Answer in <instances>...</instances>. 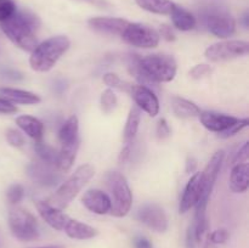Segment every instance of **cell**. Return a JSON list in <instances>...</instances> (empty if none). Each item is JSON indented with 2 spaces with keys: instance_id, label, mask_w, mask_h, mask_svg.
<instances>
[{
  "instance_id": "1",
  "label": "cell",
  "mask_w": 249,
  "mask_h": 248,
  "mask_svg": "<svg viewBox=\"0 0 249 248\" xmlns=\"http://www.w3.org/2000/svg\"><path fill=\"white\" fill-rule=\"evenodd\" d=\"M130 72L135 75L140 85L167 83L175 78L177 74V61L174 57L164 53H152L145 57L133 55L130 58Z\"/></svg>"
},
{
  "instance_id": "11",
  "label": "cell",
  "mask_w": 249,
  "mask_h": 248,
  "mask_svg": "<svg viewBox=\"0 0 249 248\" xmlns=\"http://www.w3.org/2000/svg\"><path fill=\"white\" fill-rule=\"evenodd\" d=\"M27 173L32 181L36 185L45 187H51L57 185L62 180V174L55 167L45 164V163H32L27 167Z\"/></svg>"
},
{
  "instance_id": "31",
  "label": "cell",
  "mask_w": 249,
  "mask_h": 248,
  "mask_svg": "<svg viewBox=\"0 0 249 248\" xmlns=\"http://www.w3.org/2000/svg\"><path fill=\"white\" fill-rule=\"evenodd\" d=\"M24 196V189L22 185L19 184H15L12 186L9 187L6 192V197H7V201L10 202L11 204H16L18 202L22 201Z\"/></svg>"
},
{
  "instance_id": "21",
  "label": "cell",
  "mask_w": 249,
  "mask_h": 248,
  "mask_svg": "<svg viewBox=\"0 0 249 248\" xmlns=\"http://www.w3.org/2000/svg\"><path fill=\"white\" fill-rule=\"evenodd\" d=\"M79 142L80 141L78 139L73 142L63 143L61 151L57 155V162H56V168L60 172H67V170L71 169V167L74 163L78 148H79Z\"/></svg>"
},
{
  "instance_id": "20",
  "label": "cell",
  "mask_w": 249,
  "mask_h": 248,
  "mask_svg": "<svg viewBox=\"0 0 249 248\" xmlns=\"http://www.w3.org/2000/svg\"><path fill=\"white\" fill-rule=\"evenodd\" d=\"M63 231L68 237L74 238V240H89V238L95 237L97 235L96 229L71 218L68 219Z\"/></svg>"
},
{
  "instance_id": "29",
  "label": "cell",
  "mask_w": 249,
  "mask_h": 248,
  "mask_svg": "<svg viewBox=\"0 0 249 248\" xmlns=\"http://www.w3.org/2000/svg\"><path fill=\"white\" fill-rule=\"evenodd\" d=\"M100 104H101V108L105 113H111L117 106V96L112 89H106L101 94V99H100Z\"/></svg>"
},
{
  "instance_id": "45",
  "label": "cell",
  "mask_w": 249,
  "mask_h": 248,
  "mask_svg": "<svg viewBox=\"0 0 249 248\" xmlns=\"http://www.w3.org/2000/svg\"><path fill=\"white\" fill-rule=\"evenodd\" d=\"M197 168V160L194 157H189L186 160V172L194 173Z\"/></svg>"
},
{
  "instance_id": "46",
  "label": "cell",
  "mask_w": 249,
  "mask_h": 248,
  "mask_svg": "<svg viewBox=\"0 0 249 248\" xmlns=\"http://www.w3.org/2000/svg\"><path fill=\"white\" fill-rule=\"evenodd\" d=\"M248 12H246L245 15H243V17H242V21H243V26L246 27V28H248Z\"/></svg>"
},
{
  "instance_id": "34",
  "label": "cell",
  "mask_w": 249,
  "mask_h": 248,
  "mask_svg": "<svg viewBox=\"0 0 249 248\" xmlns=\"http://www.w3.org/2000/svg\"><path fill=\"white\" fill-rule=\"evenodd\" d=\"M6 140L14 147H21V146H23L26 143L24 136L19 131L15 130V129H9L6 131Z\"/></svg>"
},
{
  "instance_id": "19",
  "label": "cell",
  "mask_w": 249,
  "mask_h": 248,
  "mask_svg": "<svg viewBox=\"0 0 249 248\" xmlns=\"http://www.w3.org/2000/svg\"><path fill=\"white\" fill-rule=\"evenodd\" d=\"M0 97L12 102V104L36 105L40 102V97L34 92L14 89V88H0Z\"/></svg>"
},
{
  "instance_id": "4",
  "label": "cell",
  "mask_w": 249,
  "mask_h": 248,
  "mask_svg": "<svg viewBox=\"0 0 249 248\" xmlns=\"http://www.w3.org/2000/svg\"><path fill=\"white\" fill-rule=\"evenodd\" d=\"M94 174L95 169L91 164L79 165L75 172L65 182H62L57 191L50 197V201L48 203L62 211L82 191L83 187L90 181Z\"/></svg>"
},
{
  "instance_id": "28",
  "label": "cell",
  "mask_w": 249,
  "mask_h": 248,
  "mask_svg": "<svg viewBox=\"0 0 249 248\" xmlns=\"http://www.w3.org/2000/svg\"><path fill=\"white\" fill-rule=\"evenodd\" d=\"M34 151L39 156L40 160L45 164L51 165L56 168V162H57L58 152L53 147H51L48 143H44L41 141H36L34 145Z\"/></svg>"
},
{
  "instance_id": "17",
  "label": "cell",
  "mask_w": 249,
  "mask_h": 248,
  "mask_svg": "<svg viewBox=\"0 0 249 248\" xmlns=\"http://www.w3.org/2000/svg\"><path fill=\"white\" fill-rule=\"evenodd\" d=\"M198 117L204 128L208 129L209 131H214V133H221L238 121V118L236 117L209 111L201 112Z\"/></svg>"
},
{
  "instance_id": "40",
  "label": "cell",
  "mask_w": 249,
  "mask_h": 248,
  "mask_svg": "<svg viewBox=\"0 0 249 248\" xmlns=\"http://www.w3.org/2000/svg\"><path fill=\"white\" fill-rule=\"evenodd\" d=\"M131 152H133V142H125L124 147L122 148L121 153H119V157H118L119 163H125L126 160L130 158Z\"/></svg>"
},
{
  "instance_id": "15",
  "label": "cell",
  "mask_w": 249,
  "mask_h": 248,
  "mask_svg": "<svg viewBox=\"0 0 249 248\" xmlns=\"http://www.w3.org/2000/svg\"><path fill=\"white\" fill-rule=\"evenodd\" d=\"M88 23L94 31L100 33L122 35L129 21L118 17H92L88 21Z\"/></svg>"
},
{
  "instance_id": "6",
  "label": "cell",
  "mask_w": 249,
  "mask_h": 248,
  "mask_svg": "<svg viewBox=\"0 0 249 248\" xmlns=\"http://www.w3.org/2000/svg\"><path fill=\"white\" fill-rule=\"evenodd\" d=\"M206 28L213 35L226 39L236 32V21L230 12L221 6H207L199 12Z\"/></svg>"
},
{
  "instance_id": "10",
  "label": "cell",
  "mask_w": 249,
  "mask_h": 248,
  "mask_svg": "<svg viewBox=\"0 0 249 248\" xmlns=\"http://www.w3.org/2000/svg\"><path fill=\"white\" fill-rule=\"evenodd\" d=\"M139 221L156 232H164L168 229V218L162 207L156 203H146L136 213Z\"/></svg>"
},
{
  "instance_id": "43",
  "label": "cell",
  "mask_w": 249,
  "mask_h": 248,
  "mask_svg": "<svg viewBox=\"0 0 249 248\" xmlns=\"http://www.w3.org/2000/svg\"><path fill=\"white\" fill-rule=\"evenodd\" d=\"M134 246H135V248H153L151 241L148 238L142 237V236H139L134 240Z\"/></svg>"
},
{
  "instance_id": "48",
  "label": "cell",
  "mask_w": 249,
  "mask_h": 248,
  "mask_svg": "<svg viewBox=\"0 0 249 248\" xmlns=\"http://www.w3.org/2000/svg\"><path fill=\"white\" fill-rule=\"evenodd\" d=\"M206 248H214V247H212V246L208 245V246H206Z\"/></svg>"
},
{
  "instance_id": "8",
  "label": "cell",
  "mask_w": 249,
  "mask_h": 248,
  "mask_svg": "<svg viewBox=\"0 0 249 248\" xmlns=\"http://www.w3.org/2000/svg\"><path fill=\"white\" fill-rule=\"evenodd\" d=\"M249 51V44L243 40L219 41L208 46L204 56L211 62H225L246 56Z\"/></svg>"
},
{
  "instance_id": "24",
  "label": "cell",
  "mask_w": 249,
  "mask_h": 248,
  "mask_svg": "<svg viewBox=\"0 0 249 248\" xmlns=\"http://www.w3.org/2000/svg\"><path fill=\"white\" fill-rule=\"evenodd\" d=\"M172 108L175 116L179 118H195L201 113V109L196 104L179 96L173 97Z\"/></svg>"
},
{
  "instance_id": "49",
  "label": "cell",
  "mask_w": 249,
  "mask_h": 248,
  "mask_svg": "<svg viewBox=\"0 0 249 248\" xmlns=\"http://www.w3.org/2000/svg\"><path fill=\"white\" fill-rule=\"evenodd\" d=\"M0 248H1V245H0Z\"/></svg>"
},
{
  "instance_id": "36",
  "label": "cell",
  "mask_w": 249,
  "mask_h": 248,
  "mask_svg": "<svg viewBox=\"0 0 249 248\" xmlns=\"http://www.w3.org/2000/svg\"><path fill=\"white\" fill-rule=\"evenodd\" d=\"M229 238V232L225 229H218V230H214L213 232L209 235V241L214 245H221V243H225Z\"/></svg>"
},
{
  "instance_id": "41",
  "label": "cell",
  "mask_w": 249,
  "mask_h": 248,
  "mask_svg": "<svg viewBox=\"0 0 249 248\" xmlns=\"http://www.w3.org/2000/svg\"><path fill=\"white\" fill-rule=\"evenodd\" d=\"M160 36L162 35L163 38L165 39V40L168 41H172V40H175V34L174 32H173V29L170 28L169 26H167V24H163V26H160Z\"/></svg>"
},
{
  "instance_id": "5",
  "label": "cell",
  "mask_w": 249,
  "mask_h": 248,
  "mask_svg": "<svg viewBox=\"0 0 249 248\" xmlns=\"http://www.w3.org/2000/svg\"><path fill=\"white\" fill-rule=\"evenodd\" d=\"M106 186L109 192L111 211L109 213L117 218L125 216L133 203V195L125 177L118 172H111L105 177Z\"/></svg>"
},
{
  "instance_id": "30",
  "label": "cell",
  "mask_w": 249,
  "mask_h": 248,
  "mask_svg": "<svg viewBox=\"0 0 249 248\" xmlns=\"http://www.w3.org/2000/svg\"><path fill=\"white\" fill-rule=\"evenodd\" d=\"M104 83L108 85L109 88H117V89L123 90V91L130 92L131 85L129 83L123 82L116 73H106L104 75Z\"/></svg>"
},
{
  "instance_id": "25",
  "label": "cell",
  "mask_w": 249,
  "mask_h": 248,
  "mask_svg": "<svg viewBox=\"0 0 249 248\" xmlns=\"http://www.w3.org/2000/svg\"><path fill=\"white\" fill-rule=\"evenodd\" d=\"M79 121L77 116H71L65 123L61 126L58 131V138H60L61 143L73 142V141L79 139Z\"/></svg>"
},
{
  "instance_id": "35",
  "label": "cell",
  "mask_w": 249,
  "mask_h": 248,
  "mask_svg": "<svg viewBox=\"0 0 249 248\" xmlns=\"http://www.w3.org/2000/svg\"><path fill=\"white\" fill-rule=\"evenodd\" d=\"M212 73V67L208 65H197L190 71V77L194 79H202Z\"/></svg>"
},
{
  "instance_id": "42",
  "label": "cell",
  "mask_w": 249,
  "mask_h": 248,
  "mask_svg": "<svg viewBox=\"0 0 249 248\" xmlns=\"http://www.w3.org/2000/svg\"><path fill=\"white\" fill-rule=\"evenodd\" d=\"M196 238H195L194 226L190 225L186 232V248H196Z\"/></svg>"
},
{
  "instance_id": "33",
  "label": "cell",
  "mask_w": 249,
  "mask_h": 248,
  "mask_svg": "<svg viewBox=\"0 0 249 248\" xmlns=\"http://www.w3.org/2000/svg\"><path fill=\"white\" fill-rule=\"evenodd\" d=\"M249 122L247 118L245 119H238L237 122H236L235 124H232V125L230 126V128H228L226 130L221 131V133H219V136L223 139H228V138H231V136L236 135L237 133H240L242 129H245L246 126H248Z\"/></svg>"
},
{
  "instance_id": "9",
  "label": "cell",
  "mask_w": 249,
  "mask_h": 248,
  "mask_svg": "<svg viewBox=\"0 0 249 248\" xmlns=\"http://www.w3.org/2000/svg\"><path fill=\"white\" fill-rule=\"evenodd\" d=\"M122 38L129 45L141 49H152L160 44V34L152 27L142 23H130L122 33Z\"/></svg>"
},
{
  "instance_id": "44",
  "label": "cell",
  "mask_w": 249,
  "mask_h": 248,
  "mask_svg": "<svg viewBox=\"0 0 249 248\" xmlns=\"http://www.w3.org/2000/svg\"><path fill=\"white\" fill-rule=\"evenodd\" d=\"M77 1H82V2H87V4L94 5V6L101 7V9H105V7L108 6V2L106 0H77Z\"/></svg>"
},
{
  "instance_id": "7",
  "label": "cell",
  "mask_w": 249,
  "mask_h": 248,
  "mask_svg": "<svg viewBox=\"0 0 249 248\" xmlns=\"http://www.w3.org/2000/svg\"><path fill=\"white\" fill-rule=\"evenodd\" d=\"M9 226L11 233L19 241L31 242L40 235L39 225L33 214L21 207H15L9 213Z\"/></svg>"
},
{
  "instance_id": "13",
  "label": "cell",
  "mask_w": 249,
  "mask_h": 248,
  "mask_svg": "<svg viewBox=\"0 0 249 248\" xmlns=\"http://www.w3.org/2000/svg\"><path fill=\"white\" fill-rule=\"evenodd\" d=\"M202 189H203V180H202V173H195L190 177L189 182L186 184L182 194L181 199H180L179 212L180 213H186L192 207L196 206L199 197L202 195Z\"/></svg>"
},
{
  "instance_id": "32",
  "label": "cell",
  "mask_w": 249,
  "mask_h": 248,
  "mask_svg": "<svg viewBox=\"0 0 249 248\" xmlns=\"http://www.w3.org/2000/svg\"><path fill=\"white\" fill-rule=\"evenodd\" d=\"M17 7L12 0H0V22L6 21L16 12Z\"/></svg>"
},
{
  "instance_id": "39",
  "label": "cell",
  "mask_w": 249,
  "mask_h": 248,
  "mask_svg": "<svg viewBox=\"0 0 249 248\" xmlns=\"http://www.w3.org/2000/svg\"><path fill=\"white\" fill-rule=\"evenodd\" d=\"M16 111H17V107L15 106L12 102L0 97V113L11 114V113H15Z\"/></svg>"
},
{
  "instance_id": "37",
  "label": "cell",
  "mask_w": 249,
  "mask_h": 248,
  "mask_svg": "<svg viewBox=\"0 0 249 248\" xmlns=\"http://www.w3.org/2000/svg\"><path fill=\"white\" fill-rule=\"evenodd\" d=\"M248 160V142H245V145L237 151L235 155L232 163L233 164H238V163H247Z\"/></svg>"
},
{
  "instance_id": "27",
  "label": "cell",
  "mask_w": 249,
  "mask_h": 248,
  "mask_svg": "<svg viewBox=\"0 0 249 248\" xmlns=\"http://www.w3.org/2000/svg\"><path fill=\"white\" fill-rule=\"evenodd\" d=\"M141 9L157 15L170 14L174 2L170 0H135Z\"/></svg>"
},
{
  "instance_id": "14",
  "label": "cell",
  "mask_w": 249,
  "mask_h": 248,
  "mask_svg": "<svg viewBox=\"0 0 249 248\" xmlns=\"http://www.w3.org/2000/svg\"><path fill=\"white\" fill-rule=\"evenodd\" d=\"M82 203L88 211L99 215H104L111 211V201L108 195L101 190H88L82 197Z\"/></svg>"
},
{
  "instance_id": "2",
  "label": "cell",
  "mask_w": 249,
  "mask_h": 248,
  "mask_svg": "<svg viewBox=\"0 0 249 248\" xmlns=\"http://www.w3.org/2000/svg\"><path fill=\"white\" fill-rule=\"evenodd\" d=\"M0 27L7 38L22 50L32 51L38 45L36 31L40 27V19L29 10H16L10 18L0 22Z\"/></svg>"
},
{
  "instance_id": "38",
  "label": "cell",
  "mask_w": 249,
  "mask_h": 248,
  "mask_svg": "<svg viewBox=\"0 0 249 248\" xmlns=\"http://www.w3.org/2000/svg\"><path fill=\"white\" fill-rule=\"evenodd\" d=\"M170 135V128L168 125V122L164 118L160 119L157 124V136L160 139H165Z\"/></svg>"
},
{
  "instance_id": "16",
  "label": "cell",
  "mask_w": 249,
  "mask_h": 248,
  "mask_svg": "<svg viewBox=\"0 0 249 248\" xmlns=\"http://www.w3.org/2000/svg\"><path fill=\"white\" fill-rule=\"evenodd\" d=\"M36 209H38L39 214H40V216L43 218V220L45 221L48 225H50L51 228L55 229V230L63 231L70 216L66 215L65 213H62L61 209L56 208V207L48 203V202L43 201L36 202Z\"/></svg>"
},
{
  "instance_id": "26",
  "label": "cell",
  "mask_w": 249,
  "mask_h": 248,
  "mask_svg": "<svg viewBox=\"0 0 249 248\" xmlns=\"http://www.w3.org/2000/svg\"><path fill=\"white\" fill-rule=\"evenodd\" d=\"M141 119V109L138 106H134L130 108L128 119H126L125 128H124L123 138L125 142H133L136 133L139 130V124Z\"/></svg>"
},
{
  "instance_id": "23",
  "label": "cell",
  "mask_w": 249,
  "mask_h": 248,
  "mask_svg": "<svg viewBox=\"0 0 249 248\" xmlns=\"http://www.w3.org/2000/svg\"><path fill=\"white\" fill-rule=\"evenodd\" d=\"M16 123L29 138L36 141H41L44 135V124L39 119L32 116H19L17 117Z\"/></svg>"
},
{
  "instance_id": "3",
  "label": "cell",
  "mask_w": 249,
  "mask_h": 248,
  "mask_svg": "<svg viewBox=\"0 0 249 248\" xmlns=\"http://www.w3.org/2000/svg\"><path fill=\"white\" fill-rule=\"evenodd\" d=\"M71 41L66 35H56L38 44L32 50L29 65L36 72H48L70 49Z\"/></svg>"
},
{
  "instance_id": "47",
  "label": "cell",
  "mask_w": 249,
  "mask_h": 248,
  "mask_svg": "<svg viewBox=\"0 0 249 248\" xmlns=\"http://www.w3.org/2000/svg\"><path fill=\"white\" fill-rule=\"evenodd\" d=\"M39 248H65L62 246H48V247H39Z\"/></svg>"
},
{
  "instance_id": "12",
  "label": "cell",
  "mask_w": 249,
  "mask_h": 248,
  "mask_svg": "<svg viewBox=\"0 0 249 248\" xmlns=\"http://www.w3.org/2000/svg\"><path fill=\"white\" fill-rule=\"evenodd\" d=\"M130 94L136 106L151 117H156L160 112V101L155 92L145 85H131Z\"/></svg>"
},
{
  "instance_id": "18",
  "label": "cell",
  "mask_w": 249,
  "mask_h": 248,
  "mask_svg": "<svg viewBox=\"0 0 249 248\" xmlns=\"http://www.w3.org/2000/svg\"><path fill=\"white\" fill-rule=\"evenodd\" d=\"M229 186L236 194H243L247 191L249 186V168L247 163L233 164Z\"/></svg>"
},
{
  "instance_id": "22",
  "label": "cell",
  "mask_w": 249,
  "mask_h": 248,
  "mask_svg": "<svg viewBox=\"0 0 249 248\" xmlns=\"http://www.w3.org/2000/svg\"><path fill=\"white\" fill-rule=\"evenodd\" d=\"M170 15H172L173 24L179 31L187 32L196 27V18H195L194 15L190 11H187L186 9H184V7L179 6V5H173Z\"/></svg>"
}]
</instances>
